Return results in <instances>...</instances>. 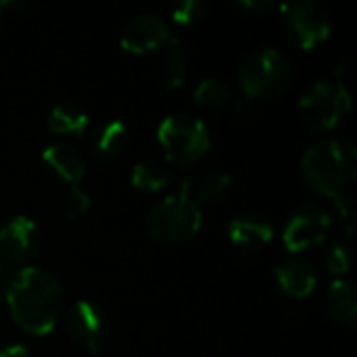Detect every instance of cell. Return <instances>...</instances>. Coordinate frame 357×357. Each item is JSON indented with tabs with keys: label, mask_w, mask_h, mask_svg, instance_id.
Returning <instances> with one entry per match:
<instances>
[{
	"label": "cell",
	"mask_w": 357,
	"mask_h": 357,
	"mask_svg": "<svg viewBox=\"0 0 357 357\" xmlns=\"http://www.w3.org/2000/svg\"><path fill=\"white\" fill-rule=\"evenodd\" d=\"M6 305L15 324L44 337L52 333L65 310V291L61 280L46 268H19L6 284Z\"/></svg>",
	"instance_id": "6da1fadb"
},
{
	"label": "cell",
	"mask_w": 357,
	"mask_h": 357,
	"mask_svg": "<svg viewBox=\"0 0 357 357\" xmlns=\"http://www.w3.org/2000/svg\"><path fill=\"white\" fill-rule=\"evenodd\" d=\"M299 169L303 182L318 195L331 197L333 201L343 197L347 186L356 180L357 153L356 146L347 140H324L310 146Z\"/></svg>",
	"instance_id": "7a4b0ae2"
},
{
	"label": "cell",
	"mask_w": 357,
	"mask_h": 357,
	"mask_svg": "<svg viewBox=\"0 0 357 357\" xmlns=\"http://www.w3.org/2000/svg\"><path fill=\"white\" fill-rule=\"evenodd\" d=\"M203 226V213L190 201V184L184 182L176 192L161 199L146 215V230L151 238L163 245H182L190 241Z\"/></svg>",
	"instance_id": "3957f363"
},
{
	"label": "cell",
	"mask_w": 357,
	"mask_h": 357,
	"mask_svg": "<svg viewBox=\"0 0 357 357\" xmlns=\"http://www.w3.org/2000/svg\"><path fill=\"white\" fill-rule=\"evenodd\" d=\"M293 79L291 61L276 48H259L247 54L238 67V82L249 100H268L287 92Z\"/></svg>",
	"instance_id": "277c9868"
},
{
	"label": "cell",
	"mask_w": 357,
	"mask_h": 357,
	"mask_svg": "<svg viewBox=\"0 0 357 357\" xmlns=\"http://www.w3.org/2000/svg\"><path fill=\"white\" fill-rule=\"evenodd\" d=\"M157 138L165 157L174 165H190L201 161L211 149V134L207 126L188 115H169L159 123Z\"/></svg>",
	"instance_id": "5b68a950"
},
{
	"label": "cell",
	"mask_w": 357,
	"mask_h": 357,
	"mask_svg": "<svg viewBox=\"0 0 357 357\" xmlns=\"http://www.w3.org/2000/svg\"><path fill=\"white\" fill-rule=\"evenodd\" d=\"M351 111V94L343 82H316L299 100V115L312 132H331Z\"/></svg>",
	"instance_id": "8992f818"
},
{
	"label": "cell",
	"mask_w": 357,
	"mask_h": 357,
	"mask_svg": "<svg viewBox=\"0 0 357 357\" xmlns=\"http://www.w3.org/2000/svg\"><path fill=\"white\" fill-rule=\"evenodd\" d=\"M280 19L289 36L303 50H312L326 42L333 29L328 8L316 0H291L280 4Z\"/></svg>",
	"instance_id": "52a82bcc"
},
{
	"label": "cell",
	"mask_w": 357,
	"mask_h": 357,
	"mask_svg": "<svg viewBox=\"0 0 357 357\" xmlns=\"http://www.w3.org/2000/svg\"><path fill=\"white\" fill-rule=\"evenodd\" d=\"M331 230V215L322 205L310 203L299 207L284 226L282 243L291 253L307 251L320 245Z\"/></svg>",
	"instance_id": "ba28073f"
},
{
	"label": "cell",
	"mask_w": 357,
	"mask_h": 357,
	"mask_svg": "<svg viewBox=\"0 0 357 357\" xmlns=\"http://www.w3.org/2000/svg\"><path fill=\"white\" fill-rule=\"evenodd\" d=\"M65 326L69 337L86 351L98 354V349L105 343L107 335V320L102 310L88 299H79L65 318Z\"/></svg>",
	"instance_id": "9c48e42d"
},
{
	"label": "cell",
	"mask_w": 357,
	"mask_h": 357,
	"mask_svg": "<svg viewBox=\"0 0 357 357\" xmlns=\"http://www.w3.org/2000/svg\"><path fill=\"white\" fill-rule=\"evenodd\" d=\"M172 40L167 23L157 15H140L126 23L121 31V48L132 54H151L163 50Z\"/></svg>",
	"instance_id": "30bf717a"
},
{
	"label": "cell",
	"mask_w": 357,
	"mask_h": 357,
	"mask_svg": "<svg viewBox=\"0 0 357 357\" xmlns=\"http://www.w3.org/2000/svg\"><path fill=\"white\" fill-rule=\"evenodd\" d=\"M40 245V228L25 215H15L0 228V261L21 264L33 255Z\"/></svg>",
	"instance_id": "8fae6325"
},
{
	"label": "cell",
	"mask_w": 357,
	"mask_h": 357,
	"mask_svg": "<svg viewBox=\"0 0 357 357\" xmlns=\"http://www.w3.org/2000/svg\"><path fill=\"white\" fill-rule=\"evenodd\" d=\"M228 238L230 243L245 253L259 251L274 238V224L266 215L257 213H243L230 220L228 224Z\"/></svg>",
	"instance_id": "7c38bea8"
},
{
	"label": "cell",
	"mask_w": 357,
	"mask_h": 357,
	"mask_svg": "<svg viewBox=\"0 0 357 357\" xmlns=\"http://www.w3.org/2000/svg\"><path fill=\"white\" fill-rule=\"evenodd\" d=\"M276 280H278L280 289L289 297L303 299V297H310L316 291L318 272L310 261L295 259V261H287V264L276 268Z\"/></svg>",
	"instance_id": "4fadbf2b"
},
{
	"label": "cell",
	"mask_w": 357,
	"mask_h": 357,
	"mask_svg": "<svg viewBox=\"0 0 357 357\" xmlns=\"http://www.w3.org/2000/svg\"><path fill=\"white\" fill-rule=\"evenodd\" d=\"M42 161L71 186H77L86 176V161L73 146L65 142L48 144L42 153Z\"/></svg>",
	"instance_id": "5bb4252c"
},
{
	"label": "cell",
	"mask_w": 357,
	"mask_h": 357,
	"mask_svg": "<svg viewBox=\"0 0 357 357\" xmlns=\"http://www.w3.org/2000/svg\"><path fill=\"white\" fill-rule=\"evenodd\" d=\"M326 310L331 318L347 328H356L357 324V291L351 280L339 278L331 284L326 295Z\"/></svg>",
	"instance_id": "9a60e30c"
},
{
	"label": "cell",
	"mask_w": 357,
	"mask_h": 357,
	"mask_svg": "<svg viewBox=\"0 0 357 357\" xmlns=\"http://www.w3.org/2000/svg\"><path fill=\"white\" fill-rule=\"evenodd\" d=\"M159 79L165 88L174 90L180 88L186 82L188 75V59L184 52V46L180 44V40H169L167 46L163 48L161 61H159Z\"/></svg>",
	"instance_id": "2e32d148"
},
{
	"label": "cell",
	"mask_w": 357,
	"mask_h": 357,
	"mask_svg": "<svg viewBox=\"0 0 357 357\" xmlns=\"http://www.w3.org/2000/svg\"><path fill=\"white\" fill-rule=\"evenodd\" d=\"M90 123V115L75 102L56 105L48 115V128L54 134H84Z\"/></svg>",
	"instance_id": "e0dca14e"
},
{
	"label": "cell",
	"mask_w": 357,
	"mask_h": 357,
	"mask_svg": "<svg viewBox=\"0 0 357 357\" xmlns=\"http://www.w3.org/2000/svg\"><path fill=\"white\" fill-rule=\"evenodd\" d=\"M130 180H132V186L142 190V192H157L169 184L172 172L165 163L155 161V159H146V161H140L132 167Z\"/></svg>",
	"instance_id": "ac0fdd59"
},
{
	"label": "cell",
	"mask_w": 357,
	"mask_h": 357,
	"mask_svg": "<svg viewBox=\"0 0 357 357\" xmlns=\"http://www.w3.org/2000/svg\"><path fill=\"white\" fill-rule=\"evenodd\" d=\"M195 100L199 107L207 111H224L234 105V92L232 88L218 77H207L197 84L195 88Z\"/></svg>",
	"instance_id": "d6986e66"
},
{
	"label": "cell",
	"mask_w": 357,
	"mask_h": 357,
	"mask_svg": "<svg viewBox=\"0 0 357 357\" xmlns=\"http://www.w3.org/2000/svg\"><path fill=\"white\" fill-rule=\"evenodd\" d=\"M126 138H128L126 123L119 119H111L107 126H102V130L98 132L94 140V155L100 161H111L119 157L126 146Z\"/></svg>",
	"instance_id": "ffe728a7"
},
{
	"label": "cell",
	"mask_w": 357,
	"mask_h": 357,
	"mask_svg": "<svg viewBox=\"0 0 357 357\" xmlns=\"http://www.w3.org/2000/svg\"><path fill=\"white\" fill-rule=\"evenodd\" d=\"M230 184H232V178H230L228 172L211 169V172H205L195 182V192L205 203H218V201H222L226 197Z\"/></svg>",
	"instance_id": "44dd1931"
},
{
	"label": "cell",
	"mask_w": 357,
	"mask_h": 357,
	"mask_svg": "<svg viewBox=\"0 0 357 357\" xmlns=\"http://www.w3.org/2000/svg\"><path fill=\"white\" fill-rule=\"evenodd\" d=\"M205 13H207V6L201 0H186L172 8V19L178 25H192V23L201 21Z\"/></svg>",
	"instance_id": "7402d4cb"
},
{
	"label": "cell",
	"mask_w": 357,
	"mask_h": 357,
	"mask_svg": "<svg viewBox=\"0 0 357 357\" xmlns=\"http://www.w3.org/2000/svg\"><path fill=\"white\" fill-rule=\"evenodd\" d=\"M351 268V253L343 243H337L328 253H326V270L333 276H343Z\"/></svg>",
	"instance_id": "603a6c76"
},
{
	"label": "cell",
	"mask_w": 357,
	"mask_h": 357,
	"mask_svg": "<svg viewBox=\"0 0 357 357\" xmlns=\"http://www.w3.org/2000/svg\"><path fill=\"white\" fill-rule=\"evenodd\" d=\"M88 209H90V195L84 192L79 186H71V190L65 197V215L69 220H77Z\"/></svg>",
	"instance_id": "cb8c5ba5"
},
{
	"label": "cell",
	"mask_w": 357,
	"mask_h": 357,
	"mask_svg": "<svg viewBox=\"0 0 357 357\" xmlns=\"http://www.w3.org/2000/svg\"><path fill=\"white\" fill-rule=\"evenodd\" d=\"M236 6L241 10H249V13H257V15L272 8V4L268 0H243V2H236Z\"/></svg>",
	"instance_id": "d4e9b609"
},
{
	"label": "cell",
	"mask_w": 357,
	"mask_h": 357,
	"mask_svg": "<svg viewBox=\"0 0 357 357\" xmlns=\"http://www.w3.org/2000/svg\"><path fill=\"white\" fill-rule=\"evenodd\" d=\"M0 357H31L29 349L21 343H13L4 349H0Z\"/></svg>",
	"instance_id": "484cf974"
},
{
	"label": "cell",
	"mask_w": 357,
	"mask_h": 357,
	"mask_svg": "<svg viewBox=\"0 0 357 357\" xmlns=\"http://www.w3.org/2000/svg\"><path fill=\"white\" fill-rule=\"evenodd\" d=\"M0 295H2V272H0Z\"/></svg>",
	"instance_id": "4316f807"
},
{
	"label": "cell",
	"mask_w": 357,
	"mask_h": 357,
	"mask_svg": "<svg viewBox=\"0 0 357 357\" xmlns=\"http://www.w3.org/2000/svg\"><path fill=\"white\" fill-rule=\"evenodd\" d=\"M0 13H2V2H0Z\"/></svg>",
	"instance_id": "83f0119b"
},
{
	"label": "cell",
	"mask_w": 357,
	"mask_h": 357,
	"mask_svg": "<svg viewBox=\"0 0 357 357\" xmlns=\"http://www.w3.org/2000/svg\"><path fill=\"white\" fill-rule=\"evenodd\" d=\"M0 272H2V261H0Z\"/></svg>",
	"instance_id": "f1b7e54d"
}]
</instances>
